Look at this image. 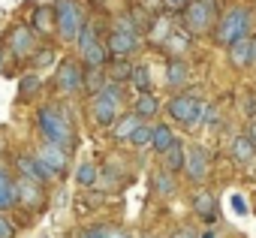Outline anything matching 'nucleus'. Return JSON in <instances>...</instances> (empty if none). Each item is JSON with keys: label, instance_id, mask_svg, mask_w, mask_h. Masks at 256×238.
<instances>
[{"label": "nucleus", "instance_id": "f257e3e1", "mask_svg": "<svg viewBox=\"0 0 256 238\" xmlns=\"http://www.w3.org/2000/svg\"><path fill=\"white\" fill-rule=\"evenodd\" d=\"M36 130L42 136V142L54 145V148H64L66 154L76 151L78 145V133H76V124L70 118V108L66 102H46L36 108Z\"/></svg>", "mask_w": 256, "mask_h": 238}, {"label": "nucleus", "instance_id": "f03ea898", "mask_svg": "<svg viewBox=\"0 0 256 238\" xmlns=\"http://www.w3.org/2000/svg\"><path fill=\"white\" fill-rule=\"evenodd\" d=\"M250 24H253V12H250L247 6H229V10L214 22L211 40H214V46L229 48L235 40H247V36H250Z\"/></svg>", "mask_w": 256, "mask_h": 238}, {"label": "nucleus", "instance_id": "7ed1b4c3", "mask_svg": "<svg viewBox=\"0 0 256 238\" xmlns=\"http://www.w3.org/2000/svg\"><path fill=\"white\" fill-rule=\"evenodd\" d=\"M166 114L175 124H181L184 130H199L202 127V114H205V102L196 94L178 90L169 102H166Z\"/></svg>", "mask_w": 256, "mask_h": 238}, {"label": "nucleus", "instance_id": "20e7f679", "mask_svg": "<svg viewBox=\"0 0 256 238\" xmlns=\"http://www.w3.org/2000/svg\"><path fill=\"white\" fill-rule=\"evenodd\" d=\"M84 24H88V16L78 0H54V30L64 42H76Z\"/></svg>", "mask_w": 256, "mask_h": 238}, {"label": "nucleus", "instance_id": "39448f33", "mask_svg": "<svg viewBox=\"0 0 256 238\" xmlns=\"http://www.w3.org/2000/svg\"><path fill=\"white\" fill-rule=\"evenodd\" d=\"M52 88H54L58 96H76V94H82V88H84V66H82V60L64 58L58 64Z\"/></svg>", "mask_w": 256, "mask_h": 238}, {"label": "nucleus", "instance_id": "423d86ee", "mask_svg": "<svg viewBox=\"0 0 256 238\" xmlns=\"http://www.w3.org/2000/svg\"><path fill=\"white\" fill-rule=\"evenodd\" d=\"M4 46H6V52H10L16 60H30L34 52H36L42 42H40V36L30 30V24H12Z\"/></svg>", "mask_w": 256, "mask_h": 238}, {"label": "nucleus", "instance_id": "0eeeda50", "mask_svg": "<svg viewBox=\"0 0 256 238\" xmlns=\"http://www.w3.org/2000/svg\"><path fill=\"white\" fill-rule=\"evenodd\" d=\"M217 18L220 16L214 10H208L205 4H199V0H190V4L184 6V12H181V28H187L193 36H199V34L214 30V22Z\"/></svg>", "mask_w": 256, "mask_h": 238}, {"label": "nucleus", "instance_id": "6e6552de", "mask_svg": "<svg viewBox=\"0 0 256 238\" xmlns=\"http://www.w3.org/2000/svg\"><path fill=\"white\" fill-rule=\"evenodd\" d=\"M48 202V193L42 184H34L28 178H16V208L18 211H30V214H40Z\"/></svg>", "mask_w": 256, "mask_h": 238}, {"label": "nucleus", "instance_id": "1a4fd4ad", "mask_svg": "<svg viewBox=\"0 0 256 238\" xmlns=\"http://www.w3.org/2000/svg\"><path fill=\"white\" fill-rule=\"evenodd\" d=\"M34 157L40 160V166L58 181V178H66V172H70V154L64 151V148H54V145H48V142H40L36 148H34Z\"/></svg>", "mask_w": 256, "mask_h": 238}, {"label": "nucleus", "instance_id": "9d476101", "mask_svg": "<svg viewBox=\"0 0 256 238\" xmlns=\"http://www.w3.org/2000/svg\"><path fill=\"white\" fill-rule=\"evenodd\" d=\"M139 48H142V36H130L120 30H108L106 36V52L112 60H130Z\"/></svg>", "mask_w": 256, "mask_h": 238}, {"label": "nucleus", "instance_id": "9b49d317", "mask_svg": "<svg viewBox=\"0 0 256 238\" xmlns=\"http://www.w3.org/2000/svg\"><path fill=\"white\" fill-rule=\"evenodd\" d=\"M120 112H124L120 106H114V102H108L102 96H90V102H88V118H90V124L96 130H112L114 121L120 118Z\"/></svg>", "mask_w": 256, "mask_h": 238}, {"label": "nucleus", "instance_id": "f8f14e48", "mask_svg": "<svg viewBox=\"0 0 256 238\" xmlns=\"http://www.w3.org/2000/svg\"><path fill=\"white\" fill-rule=\"evenodd\" d=\"M12 166H16V172H18V178H28V181H34V184H52L54 178L40 166V160L34 157V151H18L16 157H12Z\"/></svg>", "mask_w": 256, "mask_h": 238}, {"label": "nucleus", "instance_id": "ddd939ff", "mask_svg": "<svg viewBox=\"0 0 256 238\" xmlns=\"http://www.w3.org/2000/svg\"><path fill=\"white\" fill-rule=\"evenodd\" d=\"M193 42H196V36H193L187 28H172L169 40L163 42V52L169 54V60H184V58L190 54Z\"/></svg>", "mask_w": 256, "mask_h": 238}, {"label": "nucleus", "instance_id": "4468645a", "mask_svg": "<svg viewBox=\"0 0 256 238\" xmlns=\"http://www.w3.org/2000/svg\"><path fill=\"white\" fill-rule=\"evenodd\" d=\"M208 169H211V163H208V151L205 148H199V145H193V148H187V160H184V175L193 181V184H202L205 178H208Z\"/></svg>", "mask_w": 256, "mask_h": 238}, {"label": "nucleus", "instance_id": "2eb2a0df", "mask_svg": "<svg viewBox=\"0 0 256 238\" xmlns=\"http://www.w3.org/2000/svg\"><path fill=\"white\" fill-rule=\"evenodd\" d=\"M190 208H193V214H196L202 223H214V220H217V214H220L217 196H214L211 190H205V187H199V190L190 196Z\"/></svg>", "mask_w": 256, "mask_h": 238}, {"label": "nucleus", "instance_id": "dca6fc26", "mask_svg": "<svg viewBox=\"0 0 256 238\" xmlns=\"http://www.w3.org/2000/svg\"><path fill=\"white\" fill-rule=\"evenodd\" d=\"M169 34H172V12H157V16H151V24H148V30H145V40H148L151 46H160V48H163V42L169 40Z\"/></svg>", "mask_w": 256, "mask_h": 238}, {"label": "nucleus", "instance_id": "f3484780", "mask_svg": "<svg viewBox=\"0 0 256 238\" xmlns=\"http://www.w3.org/2000/svg\"><path fill=\"white\" fill-rule=\"evenodd\" d=\"M139 124H145V121H142L136 112H120V118H118L114 127H112V139L114 142H130V136L139 130Z\"/></svg>", "mask_w": 256, "mask_h": 238}, {"label": "nucleus", "instance_id": "a211bd4d", "mask_svg": "<svg viewBox=\"0 0 256 238\" xmlns=\"http://www.w3.org/2000/svg\"><path fill=\"white\" fill-rule=\"evenodd\" d=\"M30 30L36 34V36H52L54 34V6H48V4H42V6H36L34 10V16H30Z\"/></svg>", "mask_w": 256, "mask_h": 238}, {"label": "nucleus", "instance_id": "6ab92c4d", "mask_svg": "<svg viewBox=\"0 0 256 238\" xmlns=\"http://www.w3.org/2000/svg\"><path fill=\"white\" fill-rule=\"evenodd\" d=\"M16 208V175L0 166V214H10Z\"/></svg>", "mask_w": 256, "mask_h": 238}, {"label": "nucleus", "instance_id": "aec40b11", "mask_svg": "<svg viewBox=\"0 0 256 238\" xmlns=\"http://www.w3.org/2000/svg\"><path fill=\"white\" fill-rule=\"evenodd\" d=\"M151 187H154V196L172 199V196L178 193V178H175L172 172H166V169H157V172L151 175Z\"/></svg>", "mask_w": 256, "mask_h": 238}, {"label": "nucleus", "instance_id": "412c9836", "mask_svg": "<svg viewBox=\"0 0 256 238\" xmlns=\"http://www.w3.org/2000/svg\"><path fill=\"white\" fill-rule=\"evenodd\" d=\"M226 60H229L232 70H247L250 66V36L247 40H235L226 48Z\"/></svg>", "mask_w": 256, "mask_h": 238}, {"label": "nucleus", "instance_id": "4be33fe9", "mask_svg": "<svg viewBox=\"0 0 256 238\" xmlns=\"http://www.w3.org/2000/svg\"><path fill=\"white\" fill-rule=\"evenodd\" d=\"M229 157H232V163L247 166V163H253V157H256V145H253L247 136H235L232 145H229Z\"/></svg>", "mask_w": 256, "mask_h": 238}, {"label": "nucleus", "instance_id": "5701e85b", "mask_svg": "<svg viewBox=\"0 0 256 238\" xmlns=\"http://www.w3.org/2000/svg\"><path fill=\"white\" fill-rule=\"evenodd\" d=\"M133 112L142 118L145 124L151 121V118H157V114H160V100L154 96V90H151V94H136V100H133Z\"/></svg>", "mask_w": 256, "mask_h": 238}, {"label": "nucleus", "instance_id": "b1692460", "mask_svg": "<svg viewBox=\"0 0 256 238\" xmlns=\"http://www.w3.org/2000/svg\"><path fill=\"white\" fill-rule=\"evenodd\" d=\"M108 52H106V42H94L88 52H82V66L84 70H106L108 66Z\"/></svg>", "mask_w": 256, "mask_h": 238}, {"label": "nucleus", "instance_id": "393cba45", "mask_svg": "<svg viewBox=\"0 0 256 238\" xmlns=\"http://www.w3.org/2000/svg\"><path fill=\"white\" fill-rule=\"evenodd\" d=\"M187 78H190V66H187V60H169V64H166V88L178 90V88L187 84Z\"/></svg>", "mask_w": 256, "mask_h": 238}, {"label": "nucleus", "instance_id": "a878e982", "mask_svg": "<svg viewBox=\"0 0 256 238\" xmlns=\"http://www.w3.org/2000/svg\"><path fill=\"white\" fill-rule=\"evenodd\" d=\"M96 181H100V166H96L94 160H82V163L76 166V184H78L82 190H94Z\"/></svg>", "mask_w": 256, "mask_h": 238}, {"label": "nucleus", "instance_id": "bb28decb", "mask_svg": "<svg viewBox=\"0 0 256 238\" xmlns=\"http://www.w3.org/2000/svg\"><path fill=\"white\" fill-rule=\"evenodd\" d=\"M178 142V136H175V130L169 127V124H154V139H151V151H157V154H166L172 145Z\"/></svg>", "mask_w": 256, "mask_h": 238}, {"label": "nucleus", "instance_id": "cd10ccee", "mask_svg": "<svg viewBox=\"0 0 256 238\" xmlns=\"http://www.w3.org/2000/svg\"><path fill=\"white\" fill-rule=\"evenodd\" d=\"M106 202V193L102 190H82L78 196H76V214H90V211H96L100 205Z\"/></svg>", "mask_w": 256, "mask_h": 238}, {"label": "nucleus", "instance_id": "c85d7f7f", "mask_svg": "<svg viewBox=\"0 0 256 238\" xmlns=\"http://www.w3.org/2000/svg\"><path fill=\"white\" fill-rule=\"evenodd\" d=\"M133 60H108V66H106V78L108 82H118V84H130V78H133Z\"/></svg>", "mask_w": 256, "mask_h": 238}, {"label": "nucleus", "instance_id": "c756f323", "mask_svg": "<svg viewBox=\"0 0 256 238\" xmlns=\"http://www.w3.org/2000/svg\"><path fill=\"white\" fill-rule=\"evenodd\" d=\"M163 160H166V163H163V169H166V172H172V175H178V172H184V160H187V148L181 145V139H178V142H175V145H172V148H169L166 154H163Z\"/></svg>", "mask_w": 256, "mask_h": 238}, {"label": "nucleus", "instance_id": "7c9ffc66", "mask_svg": "<svg viewBox=\"0 0 256 238\" xmlns=\"http://www.w3.org/2000/svg\"><path fill=\"white\" fill-rule=\"evenodd\" d=\"M54 60H58V52H54L52 46H46V42H42V46H40V48L34 52V58H30L28 64H30V70H34V72H40V70L52 66Z\"/></svg>", "mask_w": 256, "mask_h": 238}, {"label": "nucleus", "instance_id": "2f4dec72", "mask_svg": "<svg viewBox=\"0 0 256 238\" xmlns=\"http://www.w3.org/2000/svg\"><path fill=\"white\" fill-rule=\"evenodd\" d=\"M130 84L136 88V94H151V66L148 64H136Z\"/></svg>", "mask_w": 256, "mask_h": 238}, {"label": "nucleus", "instance_id": "473e14b6", "mask_svg": "<svg viewBox=\"0 0 256 238\" xmlns=\"http://www.w3.org/2000/svg\"><path fill=\"white\" fill-rule=\"evenodd\" d=\"M106 82H108V78H106V70H84V88H82V94L96 96Z\"/></svg>", "mask_w": 256, "mask_h": 238}, {"label": "nucleus", "instance_id": "72a5a7b5", "mask_svg": "<svg viewBox=\"0 0 256 238\" xmlns=\"http://www.w3.org/2000/svg\"><path fill=\"white\" fill-rule=\"evenodd\" d=\"M40 90H42V78H40L36 72L22 76V82H18V96H22V100H34Z\"/></svg>", "mask_w": 256, "mask_h": 238}, {"label": "nucleus", "instance_id": "f704fd0d", "mask_svg": "<svg viewBox=\"0 0 256 238\" xmlns=\"http://www.w3.org/2000/svg\"><path fill=\"white\" fill-rule=\"evenodd\" d=\"M96 96H102V100H108V102H114V106H120V108H124V102H126V84L106 82V84H102V90H100Z\"/></svg>", "mask_w": 256, "mask_h": 238}, {"label": "nucleus", "instance_id": "c9c22d12", "mask_svg": "<svg viewBox=\"0 0 256 238\" xmlns=\"http://www.w3.org/2000/svg\"><path fill=\"white\" fill-rule=\"evenodd\" d=\"M151 139H154V124H139V130L130 136V145L133 148H151Z\"/></svg>", "mask_w": 256, "mask_h": 238}, {"label": "nucleus", "instance_id": "e433bc0d", "mask_svg": "<svg viewBox=\"0 0 256 238\" xmlns=\"http://www.w3.org/2000/svg\"><path fill=\"white\" fill-rule=\"evenodd\" d=\"M94 42H100V40H96V28H94V22H88V24L82 28V34H78V40H76V48H78V54H82V52H88Z\"/></svg>", "mask_w": 256, "mask_h": 238}, {"label": "nucleus", "instance_id": "4c0bfd02", "mask_svg": "<svg viewBox=\"0 0 256 238\" xmlns=\"http://www.w3.org/2000/svg\"><path fill=\"white\" fill-rule=\"evenodd\" d=\"M82 235L84 238H108L112 235V223H90V226L82 229Z\"/></svg>", "mask_w": 256, "mask_h": 238}, {"label": "nucleus", "instance_id": "58836bf2", "mask_svg": "<svg viewBox=\"0 0 256 238\" xmlns=\"http://www.w3.org/2000/svg\"><path fill=\"white\" fill-rule=\"evenodd\" d=\"M0 238H18V226L10 214H0Z\"/></svg>", "mask_w": 256, "mask_h": 238}, {"label": "nucleus", "instance_id": "ea45409f", "mask_svg": "<svg viewBox=\"0 0 256 238\" xmlns=\"http://www.w3.org/2000/svg\"><path fill=\"white\" fill-rule=\"evenodd\" d=\"M202 124H208V127L220 124V108H217V106H205V114H202Z\"/></svg>", "mask_w": 256, "mask_h": 238}, {"label": "nucleus", "instance_id": "a19ab883", "mask_svg": "<svg viewBox=\"0 0 256 238\" xmlns=\"http://www.w3.org/2000/svg\"><path fill=\"white\" fill-rule=\"evenodd\" d=\"M169 238H199V235H196L190 226H178V229H172V232H169Z\"/></svg>", "mask_w": 256, "mask_h": 238}, {"label": "nucleus", "instance_id": "79ce46f5", "mask_svg": "<svg viewBox=\"0 0 256 238\" xmlns=\"http://www.w3.org/2000/svg\"><path fill=\"white\" fill-rule=\"evenodd\" d=\"M187 4H190V0H163V6H166L169 12H184Z\"/></svg>", "mask_w": 256, "mask_h": 238}, {"label": "nucleus", "instance_id": "37998d69", "mask_svg": "<svg viewBox=\"0 0 256 238\" xmlns=\"http://www.w3.org/2000/svg\"><path fill=\"white\" fill-rule=\"evenodd\" d=\"M232 208H235L238 214H247V202H244L241 196H232Z\"/></svg>", "mask_w": 256, "mask_h": 238}, {"label": "nucleus", "instance_id": "c03bdc74", "mask_svg": "<svg viewBox=\"0 0 256 238\" xmlns=\"http://www.w3.org/2000/svg\"><path fill=\"white\" fill-rule=\"evenodd\" d=\"M108 238H136V235H130L126 229H120V226H112V235Z\"/></svg>", "mask_w": 256, "mask_h": 238}, {"label": "nucleus", "instance_id": "a18cd8bd", "mask_svg": "<svg viewBox=\"0 0 256 238\" xmlns=\"http://www.w3.org/2000/svg\"><path fill=\"white\" fill-rule=\"evenodd\" d=\"M244 136H247V139H250V142L256 145V118H253V121L247 124V133H244Z\"/></svg>", "mask_w": 256, "mask_h": 238}, {"label": "nucleus", "instance_id": "49530a36", "mask_svg": "<svg viewBox=\"0 0 256 238\" xmlns=\"http://www.w3.org/2000/svg\"><path fill=\"white\" fill-rule=\"evenodd\" d=\"M199 4H205L208 10H214V12L220 16V0H199Z\"/></svg>", "mask_w": 256, "mask_h": 238}, {"label": "nucleus", "instance_id": "de8ad7c7", "mask_svg": "<svg viewBox=\"0 0 256 238\" xmlns=\"http://www.w3.org/2000/svg\"><path fill=\"white\" fill-rule=\"evenodd\" d=\"M250 66H256V36H250Z\"/></svg>", "mask_w": 256, "mask_h": 238}, {"label": "nucleus", "instance_id": "09e8293b", "mask_svg": "<svg viewBox=\"0 0 256 238\" xmlns=\"http://www.w3.org/2000/svg\"><path fill=\"white\" fill-rule=\"evenodd\" d=\"M0 70H4V48H0Z\"/></svg>", "mask_w": 256, "mask_h": 238}, {"label": "nucleus", "instance_id": "8fccbe9b", "mask_svg": "<svg viewBox=\"0 0 256 238\" xmlns=\"http://www.w3.org/2000/svg\"><path fill=\"white\" fill-rule=\"evenodd\" d=\"M142 238H160V235H154V232H148V235H142Z\"/></svg>", "mask_w": 256, "mask_h": 238}, {"label": "nucleus", "instance_id": "3c124183", "mask_svg": "<svg viewBox=\"0 0 256 238\" xmlns=\"http://www.w3.org/2000/svg\"><path fill=\"white\" fill-rule=\"evenodd\" d=\"M4 145H6V142H4V136H0V151H4Z\"/></svg>", "mask_w": 256, "mask_h": 238}, {"label": "nucleus", "instance_id": "603ef678", "mask_svg": "<svg viewBox=\"0 0 256 238\" xmlns=\"http://www.w3.org/2000/svg\"><path fill=\"white\" fill-rule=\"evenodd\" d=\"M205 238H214V235H211V232H205Z\"/></svg>", "mask_w": 256, "mask_h": 238}, {"label": "nucleus", "instance_id": "864d4df0", "mask_svg": "<svg viewBox=\"0 0 256 238\" xmlns=\"http://www.w3.org/2000/svg\"><path fill=\"white\" fill-rule=\"evenodd\" d=\"M42 238H48V235H42Z\"/></svg>", "mask_w": 256, "mask_h": 238}]
</instances>
